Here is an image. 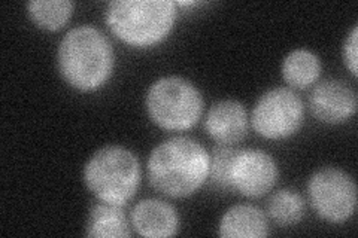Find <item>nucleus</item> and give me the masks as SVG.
<instances>
[{"instance_id": "f257e3e1", "label": "nucleus", "mask_w": 358, "mask_h": 238, "mask_svg": "<svg viewBox=\"0 0 358 238\" xmlns=\"http://www.w3.org/2000/svg\"><path fill=\"white\" fill-rule=\"evenodd\" d=\"M210 155L197 140L178 135L157 144L147 163L152 188L171 198L196 194L209 179Z\"/></svg>"}, {"instance_id": "f03ea898", "label": "nucleus", "mask_w": 358, "mask_h": 238, "mask_svg": "<svg viewBox=\"0 0 358 238\" xmlns=\"http://www.w3.org/2000/svg\"><path fill=\"white\" fill-rule=\"evenodd\" d=\"M115 54L109 39L93 26H78L63 36L57 50L62 77L78 91L102 88L112 76Z\"/></svg>"}, {"instance_id": "7ed1b4c3", "label": "nucleus", "mask_w": 358, "mask_h": 238, "mask_svg": "<svg viewBox=\"0 0 358 238\" xmlns=\"http://www.w3.org/2000/svg\"><path fill=\"white\" fill-rule=\"evenodd\" d=\"M176 2L172 0H114L106 8L109 30L134 48L159 45L175 27Z\"/></svg>"}, {"instance_id": "20e7f679", "label": "nucleus", "mask_w": 358, "mask_h": 238, "mask_svg": "<svg viewBox=\"0 0 358 238\" xmlns=\"http://www.w3.org/2000/svg\"><path fill=\"white\" fill-rule=\"evenodd\" d=\"M142 170L136 154L124 146L108 144L96 151L84 167V184L103 202L124 207L136 195Z\"/></svg>"}, {"instance_id": "39448f33", "label": "nucleus", "mask_w": 358, "mask_h": 238, "mask_svg": "<svg viewBox=\"0 0 358 238\" xmlns=\"http://www.w3.org/2000/svg\"><path fill=\"white\" fill-rule=\"evenodd\" d=\"M145 107L157 127L166 131H185L201 119L205 100L188 79L164 76L148 88Z\"/></svg>"}, {"instance_id": "423d86ee", "label": "nucleus", "mask_w": 358, "mask_h": 238, "mask_svg": "<svg viewBox=\"0 0 358 238\" xmlns=\"http://www.w3.org/2000/svg\"><path fill=\"white\" fill-rule=\"evenodd\" d=\"M305 121L301 98L289 88L278 87L257 100L251 113L254 131L267 140H284L294 135Z\"/></svg>"}, {"instance_id": "0eeeda50", "label": "nucleus", "mask_w": 358, "mask_h": 238, "mask_svg": "<svg viewBox=\"0 0 358 238\" xmlns=\"http://www.w3.org/2000/svg\"><path fill=\"white\" fill-rule=\"evenodd\" d=\"M308 195L315 213L330 223H343L355 213L357 185L341 168L317 170L308 180Z\"/></svg>"}, {"instance_id": "6e6552de", "label": "nucleus", "mask_w": 358, "mask_h": 238, "mask_svg": "<svg viewBox=\"0 0 358 238\" xmlns=\"http://www.w3.org/2000/svg\"><path fill=\"white\" fill-rule=\"evenodd\" d=\"M279 179V167L272 155L260 149H241L231 163L230 189L248 198L271 192Z\"/></svg>"}, {"instance_id": "1a4fd4ad", "label": "nucleus", "mask_w": 358, "mask_h": 238, "mask_svg": "<svg viewBox=\"0 0 358 238\" xmlns=\"http://www.w3.org/2000/svg\"><path fill=\"white\" fill-rule=\"evenodd\" d=\"M309 107L315 119L330 126H338L355 115L357 93L343 81L327 79L312 89Z\"/></svg>"}, {"instance_id": "9d476101", "label": "nucleus", "mask_w": 358, "mask_h": 238, "mask_svg": "<svg viewBox=\"0 0 358 238\" xmlns=\"http://www.w3.org/2000/svg\"><path fill=\"white\" fill-rule=\"evenodd\" d=\"M250 127L248 112L236 100H221L209 109L205 118V130L218 144H236Z\"/></svg>"}, {"instance_id": "9b49d317", "label": "nucleus", "mask_w": 358, "mask_h": 238, "mask_svg": "<svg viewBox=\"0 0 358 238\" xmlns=\"http://www.w3.org/2000/svg\"><path fill=\"white\" fill-rule=\"evenodd\" d=\"M130 222L134 231L147 238H169L179 230V216L175 207L155 198L139 201L131 210Z\"/></svg>"}, {"instance_id": "f8f14e48", "label": "nucleus", "mask_w": 358, "mask_h": 238, "mask_svg": "<svg viewBox=\"0 0 358 238\" xmlns=\"http://www.w3.org/2000/svg\"><path fill=\"white\" fill-rule=\"evenodd\" d=\"M222 238H264L271 234L266 214L251 204H236L222 214L218 226Z\"/></svg>"}, {"instance_id": "ddd939ff", "label": "nucleus", "mask_w": 358, "mask_h": 238, "mask_svg": "<svg viewBox=\"0 0 358 238\" xmlns=\"http://www.w3.org/2000/svg\"><path fill=\"white\" fill-rule=\"evenodd\" d=\"M85 235L92 238H127L131 235V222L122 206L100 201L88 213Z\"/></svg>"}, {"instance_id": "4468645a", "label": "nucleus", "mask_w": 358, "mask_h": 238, "mask_svg": "<svg viewBox=\"0 0 358 238\" xmlns=\"http://www.w3.org/2000/svg\"><path fill=\"white\" fill-rule=\"evenodd\" d=\"M284 81L296 89H305L318 81L321 75L320 57L305 48H297L287 54L282 61Z\"/></svg>"}, {"instance_id": "2eb2a0df", "label": "nucleus", "mask_w": 358, "mask_h": 238, "mask_svg": "<svg viewBox=\"0 0 358 238\" xmlns=\"http://www.w3.org/2000/svg\"><path fill=\"white\" fill-rule=\"evenodd\" d=\"M26 8L33 24L42 30L57 31L71 20L75 3L69 0H31Z\"/></svg>"}, {"instance_id": "dca6fc26", "label": "nucleus", "mask_w": 358, "mask_h": 238, "mask_svg": "<svg viewBox=\"0 0 358 238\" xmlns=\"http://www.w3.org/2000/svg\"><path fill=\"white\" fill-rule=\"evenodd\" d=\"M305 200L293 189L275 192L267 202V214L279 226H293L305 216Z\"/></svg>"}, {"instance_id": "f3484780", "label": "nucleus", "mask_w": 358, "mask_h": 238, "mask_svg": "<svg viewBox=\"0 0 358 238\" xmlns=\"http://www.w3.org/2000/svg\"><path fill=\"white\" fill-rule=\"evenodd\" d=\"M239 149H234L230 144H218L210 155L209 177L218 188L224 191L230 189V168L231 163Z\"/></svg>"}, {"instance_id": "a211bd4d", "label": "nucleus", "mask_w": 358, "mask_h": 238, "mask_svg": "<svg viewBox=\"0 0 358 238\" xmlns=\"http://www.w3.org/2000/svg\"><path fill=\"white\" fill-rule=\"evenodd\" d=\"M342 55H343L345 66L348 67L352 77H357L358 76V27L357 26H354L350 35L346 36Z\"/></svg>"}]
</instances>
